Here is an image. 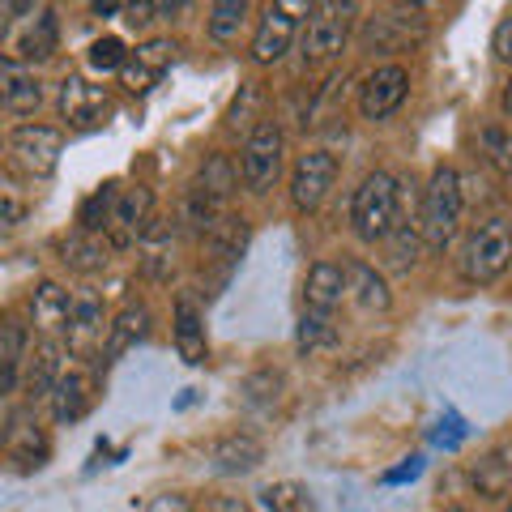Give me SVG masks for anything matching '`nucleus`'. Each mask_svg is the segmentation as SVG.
Masks as SVG:
<instances>
[{
    "mask_svg": "<svg viewBox=\"0 0 512 512\" xmlns=\"http://www.w3.org/2000/svg\"><path fill=\"white\" fill-rule=\"evenodd\" d=\"M512 261V222L504 218H487L478 222V227L470 231L466 248H461V274H466V282H495L508 269Z\"/></svg>",
    "mask_w": 512,
    "mask_h": 512,
    "instance_id": "nucleus-1",
    "label": "nucleus"
},
{
    "mask_svg": "<svg viewBox=\"0 0 512 512\" xmlns=\"http://www.w3.org/2000/svg\"><path fill=\"white\" fill-rule=\"evenodd\" d=\"M350 218H355V231L367 244L376 239H389L397 227V180L384 171H372L367 180L355 188V205H350Z\"/></svg>",
    "mask_w": 512,
    "mask_h": 512,
    "instance_id": "nucleus-2",
    "label": "nucleus"
},
{
    "mask_svg": "<svg viewBox=\"0 0 512 512\" xmlns=\"http://www.w3.org/2000/svg\"><path fill=\"white\" fill-rule=\"evenodd\" d=\"M461 205H466L461 201V175L453 167H440L423 192V239L431 248H444L457 235Z\"/></svg>",
    "mask_w": 512,
    "mask_h": 512,
    "instance_id": "nucleus-3",
    "label": "nucleus"
},
{
    "mask_svg": "<svg viewBox=\"0 0 512 512\" xmlns=\"http://www.w3.org/2000/svg\"><path fill=\"white\" fill-rule=\"evenodd\" d=\"M282 167V128L274 120H261L244 141V158H239V171H244V184L252 192H265L278 180Z\"/></svg>",
    "mask_w": 512,
    "mask_h": 512,
    "instance_id": "nucleus-4",
    "label": "nucleus"
},
{
    "mask_svg": "<svg viewBox=\"0 0 512 512\" xmlns=\"http://www.w3.org/2000/svg\"><path fill=\"white\" fill-rule=\"evenodd\" d=\"M60 146H64V137L52 124H22V128H13V137H9L13 163L26 175H52L60 163Z\"/></svg>",
    "mask_w": 512,
    "mask_h": 512,
    "instance_id": "nucleus-5",
    "label": "nucleus"
},
{
    "mask_svg": "<svg viewBox=\"0 0 512 512\" xmlns=\"http://www.w3.org/2000/svg\"><path fill=\"white\" fill-rule=\"evenodd\" d=\"M350 18H355V5H316L308 30H303V56L308 60L338 56L350 39Z\"/></svg>",
    "mask_w": 512,
    "mask_h": 512,
    "instance_id": "nucleus-6",
    "label": "nucleus"
},
{
    "mask_svg": "<svg viewBox=\"0 0 512 512\" xmlns=\"http://www.w3.org/2000/svg\"><path fill=\"white\" fill-rule=\"evenodd\" d=\"M406 90H410V73L402 69V64H380L376 73H367V82L359 86V111H363V120L393 116V111L402 107Z\"/></svg>",
    "mask_w": 512,
    "mask_h": 512,
    "instance_id": "nucleus-7",
    "label": "nucleus"
},
{
    "mask_svg": "<svg viewBox=\"0 0 512 512\" xmlns=\"http://www.w3.org/2000/svg\"><path fill=\"white\" fill-rule=\"evenodd\" d=\"M333 180H338V158H333L329 150H308L295 163V175H291V197L299 210H316L320 201L329 197Z\"/></svg>",
    "mask_w": 512,
    "mask_h": 512,
    "instance_id": "nucleus-8",
    "label": "nucleus"
},
{
    "mask_svg": "<svg viewBox=\"0 0 512 512\" xmlns=\"http://www.w3.org/2000/svg\"><path fill=\"white\" fill-rule=\"evenodd\" d=\"M111 111V99L103 86H90L86 77H64L60 86V116L73 128H99Z\"/></svg>",
    "mask_w": 512,
    "mask_h": 512,
    "instance_id": "nucleus-9",
    "label": "nucleus"
},
{
    "mask_svg": "<svg viewBox=\"0 0 512 512\" xmlns=\"http://www.w3.org/2000/svg\"><path fill=\"white\" fill-rule=\"evenodd\" d=\"M150 210H154L150 188H124L120 197H116V210H111V227H107L111 244H116V248L137 244V239L150 231Z\"/></svg>",
    "mask_w": 512,
    "mask_h": 512,
    "instance_id": "nucleus-10",
    "label": "nucleus"
},
{
    "mask_svg": "<svg viewBox=\"0 0 512 512\" xmlns=\"http://www.w3.org/2000/svg\"><path fill=\"white\" fill-rule=\"evenodd\" d=\"M0 444H5V453L18 461L22 470H35V466L47 461V436H43V427H39V419L30 410H13L9 414Z\"/></svg>",
    "mask_w": 512,
    "mask_h": 512,
    "instance_id": "nucleus-11",
    "label": "nucleus"
},
{
    "mask_svg": "<svg viewBox=\"0 0 512 512\" xmlns=\"http://www.w3.org/2000/svg\"><path fill=\"white\" fill-rule=\"evenodd\" d=\"M43 103V86L39 77L26 69L22 60H0V107L9 116H30Z\"/></svg>",
    "mask_w": 512,
    "mask_h": 512,
    "instance_id": "nucleus-12",
    "label": "nucleus"
},
{
    "mask_svg": "<svg viewBox=\"0 0 512 512\" xmlns=\"http://www.w3.org/2000/svg\"><path fill=\"white\" fill-rule=\"evenodd\" d=\"M73 308L77 303L69 299L60 282H39V291L30 295V320L43 338H56V333H69L73 325Z\"/></svg>",
    "mask_w": 512,
    "mask_h": 512,
    "instance_id": "nucleus-13",
    "label": "nucleus"
},
{
    "mask_svg": "<svg viewBox=\"0 0 512 512\" xmlns=\"http://www.w3.org/2000/svg\"><path fill=\"white\" fill-rule=\"evenodd\" d=\"M295 43V18L286 5H269L261 26H256V39H252V60L256 64H274L291 52Z\"/></svg>",
    "mask_w": 512,
    "mask_h": 512,
    "instance_id": "nucleus-14",
    "label": "nucleus"
},
{
    "mask_svg": "<svg viewBox=\"0 0 512 512\" xmlns=\"http://www.w3.org/2000/svg\"><path fill=\"white\" fill-rule=\"evenodd\" d=\"M342 295H346V269H338L333 261H316L308 269V282H303V303H308V312L329 316L342 303Z\"/></svg>",
    "mask_w": 512,
    "mask_h": 512,
    "instance_id": "nucleus-15",
    "label": "nucleus"
},
{
    "mask_svg": "<svg viewBox=\"0 0 512 512\" xmlns=\"http://www.w3.org/2000/svg\"><path fill=\"white\" fill-rule=\"evenodd\" d=\"M175 346H180V359L192 367L205 363V355H210V346H205V316L192 295H180V303H175Z\"/></svg>",
    "mask_w": 512,
    "mask_h": 512,
    "instance_id": "nucleus-16",
    "label": "nucleus"
},
{
    "mask_svg": "<svg viewBox=\"0 0 512 512\" xmlns=\"http://www.w3.org/2000/svg\"><path fill=\"white\" fill-rule=\"evenodd\" d=\"M103 329H111V325H103V308H99V299H82L73 308V325H69V350L77 359H94L99 350H107L103 346Z\"/></svg>",
    "mask_w": 512,
    "mask_h": 512,
    "instance_id": "nucleus-17",
    "label": "nucleus"
},
{
    "mask_svg": "<svg viewBox=\"0 0 512 512\" xmlns=\"http://www.w3.org/2000/svg\"><path fill=\"white\" fill-rule=\"evenodd\" d=\"M26 359H30V363H26V372H22V389H26V397H52L56 380L64 376V372H60V346H56L52 338H43Z\"/></svg>",
    "mask_w": 512,
    "mask_h": 512,
    "instance_id": "nucleus-18",
    "label": "nucleus"
},
{
    "mask_svg": "<svg viewBox=\"0 0 512 512\" xmlns=\"http://www.w3.org/2000/svg\"><path fill=\"white\" fill-rule=\"evenodd\" d=\"M90 410V380L82 372H64L52 389V414L56 423H77Z\"/></svg>",
    "mask_w": 512,
    "mask_h": 512,
    "instance_id": "nucleus-19",
    "label": "nucleus"
},
{
    "mask_svg": "<svg viewBox=\"0 0 512 512\" xmlns=\"http://www.w3.org/2000/svg\"><path fill=\"white\" fill-rule=\"evenodd\" d=\"M146 333H150V312L146 308H124L116 316V325L107 329V350H103V359H120L128 355L137 342H146Z\"/></svg>",
    "mask_w": 512,
    "mask_h": 512,
    "instance_id": "nucleus-20",
    "label": "nucleus"
},
{
    "mask_svg": "<svg viewBox=\"0 0 512 512\" xmlns=\"http://www.w3.org/2000/svg\"><path fill=\"white\" fill-rule=\"evenodd\" d=\"M60 261L69 269H77V274H94V269L107 265V248H103L99 235H90V231L77 227L73 235L60 239Z\"/></svg>",
    "mask_w": 512,
    "mask_h": 512,
    "instance_id": "nucleus-21",
    "label": "nucleus"
},
{
    "mask_svg": "<svg viewBox=\"0 0 512 512\" xmlns=\"http://www.w3.org/2000/svg\"><path fill=\"white\" fill-rule=\"evenodd\" d=\"M171 265H175V256H171V227H167V222H150V231L141 235V269H146V278L163 282V278H171Z\"/></svg>",
    "mask_w": 512,
    "mask_h": 512,
    "instance_id": "nucleus-22",
    "label": "nucleus"
},
{
    "mask_svg": "<svg viewBox=\"0 0 512 512\" xmlns=\"http://www.w3.org/2000/svg\"><path fill=\"white\" fill-rule=\"evenodd\" d=\"M214 466L222 474H244V470H256L261 466V457H265V448L256 444L252 436H227V440H218L214 444Z\"/></svg>",
    "mask_w": 512,
    "mask_h": 512,
    "instance_id": "nucleus-23",
    "label": "nucleus"
},
{
    "mask_svg": "<svg viewBox=\"0 0 512 512\" xmlns=\"http://www.w3.org/2000/svg\"><path fill=\"white\" fill-rule=\"evenodd\" d=\"M52 52H56V13L35 9V18L26 22L22 39H18V56L22 60H47Z\"/></svg>",
    "mask_w": 512,
    "mask_h": 512,
    "instance_id": "nucleus-24",
    "label": "nucleus"
},
{
    "mask_svg": "<svg viewBox=\"0 0 512 512\" xmlns=\"http://www.w3.org/2000/svg\"><path fill=\"white\" fill-rule=\"evenodd\" d=\"M346 291L355 295L359 308L367 312H384L389 308V286H384V278L376 274L372 265H350L346 269Z\"/></svg>",
    "mask_w": 512,
    "mask_h": 512,
    "instance_id": "nucleus-25",
    "label": "nucleus"
},
{
    "mask_svg": "<svg viewBox=\"0 0 512 512\" xmlns=\"http://www.w3.org/2000/svg\"><path fill=\"white\" fill-rule=\"evenodd\" d=\"M261 504L269 512H316L312 491L303 487V483H274V487H265L261 491Z\"/></svg>",
    "mask_w": 512,
    "mask_h": 512,
    "instance_id": "nucleus-26",
    "label": "nucleus"
},
{
    "mask_svg": "<svg viewBox=\"0 0 512 512\" xmlns=\"http://www.w3.org/2000/svg\"><path fill=\"white\" fill-rule=\"evenodd\" d=\"M333 342H338V329H333V320L320 316V312H303L299 333H295V346L303 350V355H316V350H325Z\"/></svg>",
    "mask_w": 512,
    "mask_h": 512,
    "instance_id": "nucleus-27",
    "label": "nucleus"
},
{
    "mask_svg": "<svg viewBox=\"0 0 512 512\" xmlns=\"http://www.w3.org/2000/svg\"><path fill=\"white\" fill-rule=\"evenodd\" d=\"M116 184H107V188H99L94 197H86V205H82V214H77V222H82V231H90V235H99V231H107L111 227V210H116Z\"/></svg>",
    "mask_w": 512,
    "mask_h": 512,
    "instance_id": "nucleus-28",
    "label": "nucleus"
},
{
    "mask_svg": "<svg viewBox=\"0 0 512 512\" xmlns=\"http://www.w3.org/2000/svg\"><path fill=\"white\" fill-rule=\"evenodd\" d=\"M201 192H210L214 201L222 197H231V188H235V167H231V158L227 154H214L210 163L201 167V180H197Z\"/></svg>",
    "mask_w": 512,
    "mask_h": 512,
    "instance_id": "nucleus-29",
    "label": "nucleus"
},
{
    "mask_svg": "<svg viewBox=\"0 0 512 512\" xmlns=\"http://www.w3.org/2000/svg\"><path fill=\"white\" fill-rule=\"evenodd\" d=\"M244 13H248L244 0H222V5H214V9H210V35H214L218 43L235 39V30L244 26Z\"/></svg>",
    "mask_w": 512,
    "mask_h": 512,
    "instance_id": "nucleus-30",
    "label": "nucleus"
},
{
    "mask_svg": "<svg viewBox=\"0 0 512 512\" xmlns=\"http://www.w3.org/2000/svg\"><path fill=\"white\" fill-rule=\"evenodd\" d=\"M124 64H128V56H124V43L116 35H103V39L90 43V69L111 73V69H124Z\"/></svg>",
    "mask_w": 512,
    "mask_h": 512,
    "instance_id": "nucleus-31",
    "label": "nucleus"
},
{
    "mask_svg": "<svg viewBox=\"0 0 512 512\" xmlns=\"http://www.w3.org/2000/svg\"><path fill=\"white\" fill-rule=\"evenodd\" d=\"M175 52H180V47H175L171 39H150V43H141L137 47V64H141V69H146V73H163L167 69V64L175 60Z\"/></svg>",
    "mask_w": 512,
    "mask_h": 512,
    "instance_id": "nucleus-32",
    "label": "nucleus"
},
{
    "mask_svg": "<svg viewBox=\"0 0 512 512\" xmlns=\"http://www.w3.org/2000/svg\"><path fill=\"white\" fill-rule=\"evenodd\" d=\"M483 154L500 171H512V133L508 128H483Z\"/></svg>",
    "mask_w": 512,
    "mask_h": 512,
    "instance_id": "nucleus-33",
    "label": "nucleus"
},
{
    "mask_svg": "<svg viewBox=\"0 0 512 512\" xmlns=\"http://www.w3.org/2000/svg\"><path fill=\"white\" fill-rule=\"evenodd\" d=\"M414 256H419V239H414V231L393 227V235H389V261H393V269H410Z\"/></svg>",
    "mask_w": 512,
    "mask_h": 512,
    "instance_id": "nucleus-34",
    "label": "nucleus"
},
{
    "mask_svg": "<svg viewBox=\"0 0 512 512\" xmlns=\"http://www.w3.org/2000/svg\"><path fill=\"white\" fill-rule=\"evenodd\" d=\"M26 218V197L22 188H13L9 180H0V227H18Z\"/></svg>",
    "mask_w": 512,
    "mask_h": 512,
    "instance_id": "nucleus-35",
    "label": "nucleus"
},
{
    "mask_svg": "<svg viewBox=\"0 0 512 512\" xmlns=\"http://www.w3.org/2000/svg\"><path fill=\"white\" fill-rule=\"evenodd\" d=\"M474 483H478V487H483L487 495H504V487H508V470H504V466H500V461H495V457H491V461H483V466H478V470H474Z\"/></svg>",
    "mask_w": 512,
    "mask_h": 512,
    "instance_id": "nucleus-36",
    "label": "nucleus"
},
{
    "mask_svg": "<svg viewBox=\"0 0 512 512\" xmlns=\"http://www.w3.org/2000/svg\"><path fill=\"white\" fill-rule=\"evenodd\" d=\"M146 512H192V504H188V495L167 491V495H154V500L146 504Z\"/></svg>",
    "mask_w": 512,
    "mask_h": 512,
    "instance_id": "nucleus-37",
    "label": "nucleus"
},
{
    "mask_svg": "<svg viewBox=\"0 0 512 512\" xmlns=\"http://www.w3.org/2000/svg\"><path fill=\"white\" fill-rule=\"evenodd\" d=\"M495 56H500L504 64H512V13L495 26Z\"/></svg>",
    "mask_w": 512,
    "mask_h": 512,
    "instance_id": "nucleus-38",
    "label": "nucleus"
},
{
    "mask_svg": "<svg viewBox=\"0 0 512 512\" xmlns=\"http://www.w3.org/2000/svg\"><path fill=\"white\" fill-rule=\"evenodd\" d=\"M120 73H124V86H128V90H150V82H154V73H146L137 60H128Z\"/></svg>",
    "mask_w": 512,
    "mask_h": 512,
    "instance_id": "nucleus-39",
    "label": "nucleus"
},
{
    "mask_svg": "<svg viewBox=\"0 0 512 512\" xmlns=\"http://www.w3.org/2000/svg\"><path fill=\"white\" fill-rule=\"evenodd\" d=\"M256 103H261V90H256V86H244V99H235V103H231V124H239V116H248Z\"/></svg>",
    "mask_w": 512,
    "mask_h": 512,
    "instance_id": "nucleus-40",
    "label": "nucleus"
},
{
    "mask_svg": "<svg viewBox=\"0 0 512 512\" xmlns=\"http://www.w3.org/2000/svg\"><path fill=\"white\" fill-rule=\"evenodd\" d=\"M419 470H423V461H419V457H410L406 466H397L393 474H384V483H406V478H414Z\"/></svg>",
    "mask_w": 512,
    "mask_h": 512,
    "instance_id": "nucleus-41",
    "label": "nucleus"
},
{
    "mask_svg": "<svg viewBox=\"0 0 512 512\" xmlns=\"http://www.w3.org/2000/svg\"><path fill=\"white\" fill-rule=\"evenodd\" d=\"M205 512H248V508L239 500H210V504H205Z\"/></svg>",
    "mask_w": 512,
    "mask_h": 512,
    "instance_id": "nucleus-42",
    "label": "nucleus"
},
{
    "mask_svg": "<svg viewBox=\"0 0 512 512\" xmlns=\"http://www.w3.org/2000/svg\"><path fill=\"white\" fill-rule=\"evenodd\" d=\"M18 13V5H0V43H5V35H9V18Z\"/></svg>",
    "mask_w": 512,
    "mask_h": 512,
    "instance_id": "nucleus-43",
    "label": "nucleus"
},
{
    "mask_svg": "<svg viewBox=\"0 0 512 512\" xmlns=\"http://www.w3.org/2000/svg\"><path fill=\"white\" fill-rule=\"evenodd\" d=\"M504 107H508V116H512V86H508V94H504Z\"/></svg>",
    "mask_w": 512,
    "mask_h": 512,
    "instance_id": "nucleus-44",
    "label": "nucleus"
},
{
    "mask_svg": "<svg viewBox=\"0 0 512 512\" xmlns=\"http://www.w3.org/2000/svg\"><path fill=\"white\" fill-rule=\"evenodd\" d=\"M444 512H466V508H444Z\"/></svg>",
    "mask_w": 512,
    "mask_h": 512,
    "instance_id": "nucleus-45",
    "label": "nucleus"
},
{
    "mask_svg": "<svg viewBox=\"0 0 512 512\" xmlns=\"http://www.w3.org/2000/svg\"><path fill=\"white\" fill-rule=\"evenodd\" d=\"M508 512H512V504H508Z\"/></svg>",
    "mask_w": 512,
    "mask_h": 512,
    "instance_id": "nucleus-46",
    "label": "nucleus"
}]
</instances>
